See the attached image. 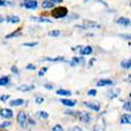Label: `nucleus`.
Segmentation results:
<instances>
[{
	"instance_id": "nucleus-1",
	"label": "nucleus",
	"mask_w": 131,
	"mask_h": 131,
	"mask_svg": "<svg viewBox=\"0 0 131 131\" xmlns=\"http://www.w3.org/2000/svg\"><path fill=\"white\" fill-rule=\"evenodd\" d=\"M68 14V10L67 7H56L51 11V16L56 19H60V18H64Z\"/></svg>"
},
{
	"instance_id": "nucleus-2",
	"label": "nucleus",
	"mask_w": 131,
	"mask_h": 131,
	"mask_svg": "<svg viewBox=\"0 0 131 131\" xmlns=\"http://www.w3.org/2000/svg\"><path fill=\"white\" fill-rule=\"evenodd\" d=\"M78 117H79L80 122L81 123H85V124H88L91 121H92V116H91L88 112H78Z\"/></svg>"
},
{
	"instance_id": "nucleus-3",
	"label": "nucleus",
	"mask_w": 131,
	"mask_h": 131,
	"mask_svg": "<svg viewBox=\"0 0 131 131\" xmlns=\"http://www.w3.org/2000/svg\"><path fill=\"white\" fill-rule=\"evenodd\" d=\"M21 5H23V7L26 8V10H36L38 4L36 0H24Z\"/></svg>"
},
{
	"instance_id": "nucleus-4",
	"label": "nucleus",
	"mask_w": 131,
	"mask_h": 131,
	"mask_svg": "<svg viewBox=\"0 0 131 131\" xmlns=\"http://www.w3.org/2000/svg\"><path fill=\"white\" fill-rule=\"evenodd\" d=\"M26 121H28V114L25 113V112H19L17 116V122L19 123L20 125H23V126H25V124H26Z\"/></svg>"
},
{
	"instance_id": "nucleus-5",
	"label": "nucleus",
	"mask_w": 131,
	"mask_h": 131,
	"mask_svg": "<svg viewBox=\"0 0 131 131\" xmlns=\"http://www.w3.org/2000/svg\"><path fill=\"white\" fill-rule=\"evenodd\" d=\"M83 57H79V56H74L72 60H70V62H69V64H70V67H75V66L80 64V63H83Z\"/></svg>"
},
{
	"instance_id": "nucleus-6",
	"label": "nucleus",
	"mask_w": 131,
	"mask_h": 131,
	"mask_svg": "<svg viewBox=\"0 0 131 131\" xmlns=\"http://www.w3.org/2000/svg\"><path fill=\"white\" fill-rule=\"evenodd\" d=\"M112 85H113V81L110 80V79H101V80H99V81L97 82V86H99V87L112 86Z\"/></svg>"
},
{
	"instance_id": "nucleus-7",
	"label": "nucleus",
	"mask_w": 131,
	"mask_h": 131,
	"mask_svg": "<svg viewBox=\"0 0 131 131\" xmlns=\"http://www.w3.org/2000/svg\"><path fill=\"white\" fill-rule=\"evenodd\" d=\"M1 117L6 118V119H10V118L13 117V112L10 108H3L1 110Z\"/></svg>"
},
{
	"instance_id": "nucleus-8",
	"label": "nucleus",
	"mask_w": 131,
	"mask_h": 131,
	"mask_svg": "<svg viewBox=\"0 0 131 131\" xmlns=\"http://www.w3.org/2000/svg\"><path fill=\"white\" fill-rule=\"evenodd\" d=\"M83 105H85L86 107H88V108H91V110H93V111H99L100 110V105L98 103H87V101H85Z\"/></svg>"
},
{
	"instance_id": "nucleus-9",
	"label": "nucleus",
	"mask_w": 131,
	"mask_h": 131,
	"mask_svg": "<svg viewBox=\"0 0 131 131\" xmlns=\"http://www.w3.org/2000/svg\"><path fill=\"white\" fill-rule=\"evenodd\" d=\"M61 104L64 105V106H68V107H73L76 105V101L75 100H69V99H61Z\"/></svg>"
},
{
	"instance_id": "nucleus-10",
	"label": "nucleus",
	"mask_w": 131,
	"mask_h": 131,
	"mask_svg": "<svg viewBox=\"0 0 131 131\" xmlns=\"http://www.w3.org/2000/svg\"><path fill=\"white\" fill-rule=\"evenodd\" d=\"M121 123L122 124H130L131 123V116L130 113H125L122 116L121 118Z\"/></svg>"
},
{
	"instance_id": "nucleus-11",
	"label": "nucleus",
	"mask_w": 131,
	"mask_h": 131,
	"mask_svg": "<svg viewBox=\"0 0 131 131\" xmlns=\"http://www.w3.org/2000/svg\"><path fill=\"white\" fill-rule=\"evenodd\" d=\"M17 90L18 91H21V92H29V91L35 90V86H34V85H23V86L18 87Z\"/></svg>"
},
{
	"instance_id": "nucleus-12",
	"label": "nucleus",
	"mask_w": 131,
	"mask_h": 131,
	"mask_svg": "<svg viewBox=\"0 0 131 131\" xmlns=\"http://www.w3.org/2000/svg\"><path fill=\"white\" fill-rule=\"evenodd\" d=\"M119 93H121V90L116 88V90H112L110 92H107V97L110 98V99H113V98H117L119 95Z\"/></svg>"
},
{
	"instance_id": "nucleus-13",
	"label": "nucleus",
	"mask_w": 131,
	"mask_h": 131,
	"mask_svg": "<svg viewBox=\"0 0 131 131\" xmlns=\"http://www.w3.org/2000/svg\"><path fill=\"white\" fill-rule=\"evenodd\" d=\"M92 51H93V49H92V47H85V48L80 49V55H91L92 54Z\"/></svg>"
},
{
	"instance_id": "nucleus-14",
	"label": "nucleus",
	"mask_w": 131,
	"mask_h": 131,
	"mask_svg": "<svg viewBox=\"0 0 131 131\" xmlns=\"http://www.w3.org/2000/svg\"><path fill=\"white\" fill-rule=\"evenodd\" d=\"M117 23L121 25H124V26H129V25H130V19H129V18L122 17V18H118L117 19Z\"/></svg>"
},
{
	"instance_id": "nucleus-15",
	"label": "nucleus",
	"mask_w": 131,
	"mask_h": 131,
	"mask_svg": "<svg viewBox=\"0 0 131 131\" xmlns=\"http://www.w3.org/2000/svg\"><path fill=\"white\" fill-rule=\"evenodd\" d=\"M56 94L60 97H69V95H72V92L68 90H57Z\"/></svg>"
},
{
	"instance_id": "nucleus-16",
	"label": "nucleus",
	"mask_w": 131,
	"mask_h": 131,
	"mask_svg": "<svg viewBox=\"0 0 131 131\" xmlns=\"http://www.w3.org/2000/svg\"><path fill=\"white\" fill-rule=\"evenodd\" d=\"M31 20L34 21H38V23H51V19H48V18H39V17H31L30 18Z\"/></svg>"
},
{
	"instance_id": "nucleus-17",
	"label": "nucleus",
	"mask_w": 131,
	"mask_h": 131,
	"mask_svg": "<svg viewBox=\"0 0 131 131\" xmlns=\"http://www.w3.org/2000/svg\"><path fill=\"white\" fill-rule=\"evenodd\" d=\"M85 25L88 26V28H92V29H100L101 28L99 24L94 23V21H90V20H85Z\"/></svg>"
},
{
	"instance_id": "nucleus-18",
	"label": "nucleus",
	"mask_w": 131,
	"mask_h": 131,
	"mask_svg": "<svg viewBox=\"0 0 131 131\" xmlns=\"http://www.w3.org/2000/svg\"><path fill=\"white\" fill-rule=\"evenodd\" d=\"M24 104V100L23 99H13L10 101V105L11 106H20Z\"/></svg>"
},
{
	"instance_id": "nucleus-19",
	"label": "nucleus",
	"mask_w": 131,
	"mask_h": 131,
	"mask_svg": "<svg viewBox=\"0 0 131 131\" xmlns=\"http://www.w3.org/2000/svg\"><path fill=\"white\" fill-rule=\"evenodd\" d=\"M43 61H50V62H59V61H64V57H45L43 59Z\"/></svg>"
},
{
	"instance_id": "nucleus-20",
	"label": "nucleus",
	"mask_w": 131,
	"mask_h": 131,
	"mask_svg": "<svg viewBox=\"0 0 131 131\" xmlns=\"http://www.w3.org/2000/svg\"><path fill=\"white\" fill-rule=\"evenodd\" d=\"M121 66H122V68H124V69H130V67H131V61H130V59L123 60V61H122V63H121Z\"/></svg>"
},
{
	"instance_id": "nucleus-21",
	"label": "nucleus",
	"mask_w": 131,
	"mask_h": 131,
	"mask_svg": "<svg viewBox=\"0 0 131 131\" xmlns=\"http://www.w3.org/2000/svg\"><path fill=\"white\" fill-rule=\"evenodd\" d=\"M54 5H55V4L50 3L49 0H45V1L42 3V7H43V8H47V10H48V8H54Z\"/></svg>"
},
{
	"instance_id": "nucleus-22",
	"label": "nucleus",
	"mask_w": 131,
	"mask_h": 131,
	"mask_svg": "<svg viewBox=\"0 0 131 131\" xmlns=\"http://www.w3.org/2000/svg\"><path fill=\"white\" fill-rule=\"evenodd\" d=\"M8 83H10V78H8V76L0 78V86H7Z\"/></svg>"
},
{
	"instance_id": "nucleus-23",
	"label": "nucleus",
	"mask_w": 131,
	"mask_h": 131,
	"mask_svg": "<svg viewBox=\"0 0 131 131\" xmlns=\"http://www.w3.org/2000/svg\"><path fill=\"white\" fill-rule=\"evenodd\" d=\"M20 36H21V31H20V30H17V31H14V32H12V34L7 35L6 38H7V39H10V38H13V37H20Z\"/></svg>"
},
{
	"instance_id": "nucleus-24",
	"label": "nucleus",
	"mask_w": 131,
	"mask_h": 131,
	"mask_svg": "<svg viewBox=\"0 0 131 131\" xmlns=\"http://www.w3.org/2000/svg\"><path fill=\"white\" fill-rule=\"evenodd\" d=\"M6 21H8V23H19V21H20V18L17 17V16H13V17H7Z\"/></svg>"
},
{
	"instance_id": "nucleus-25",
	"label": "nucleus",
	"mask_w": 131,
	"mask_h": 131,
	"mask_svg": "<svg viewBox=\"0 0 131 131\" xmlns=\"http://www.w3.org/2000/svg\"><path fill=\"white\" fill-rule=\"evenodd\" d=\"M37 116H38V118H41V119H47V118L49 117V114L47 113L45 111H38Z\"/></svg>"
},
{
	"instance_id": "nucleus-26",
	"label": "nucleus",
	"mask_w": 131,
	"mask_h": 131,
	"mask_svg": "<svg viewBox=\"0 0 131 131\" xmlns=\"http://www.w3.org/2000/svg\"><path fill=\"white\" fill-rule=\"evenodd\" d=\"M48 35L50 37H59L60 35H61V31H60V30H52V31H50Z\"/></svg>"
},
{
	"instance_id": "nucleus-27",
	"label": "nucleus",
	"mask_w": 131,
	"mask_h": 131,
	"mask_svg": "<svg viewBox=\"0 0 131 131\" xmlns=\"http://www.w3.org/2000/svg\"><path fill=\"white\" fill-rule=\"evenodd\" d=\"M93 131H105V125H95L94 126V129H93Z\"/></svg>"
},
{
	"instance_id": "nucleus-28",
	"label": "nucleus",
	"mask_w": 131,
	"mask_h": 131,
	"mask_svg": "<svg viewBox=\"0 0 131 131\" xmlns=\"http://www.w3.org/2000/svg\"><path fill=\"white\" fill-rule=\"evenodd\" d=\"M130 101H125L124 103V105H123V107H124V110H126L128 112H130V110H131V105H130Z\"/></svg>"
},
{
	"instance_id": "nucleus-29",
	"label": "nucleus",
	"mask_w": 131,
	"mask_h": 131,
	"mask_svg": "<svg viewBox=\"0 0 131 131\" xmlns=\"http://www.w3.org/2000/svg\"><path fill=\"white\" fill-rule=\"evenodd\" d=\"M51 131H63V128H62V125H60V124H56L54 128L51 129Z\"/></svg>"
},
{
	"instance_id": "nucleus-30",
	"label": "nucleus",
	"mask_w": 131,
	"mask_h": 131,
	"mask_svg": "<svg viewBox=\"0 0 131 131\" xmlns=\"http://www.w3.org/2000/svg\"><path fill=\"white\" fill-rule=\"evenodd\" d=\"M38 43L37 42H32V43H24V47H30V48H32V47H36V45H37Z\"/></svg>"
},
{
	"instance_id": "nucleus-31",
	"label": "nucleus",
	"mask_w": 131,
	"mask_h": 131,
	"mask_svg": "<svg viewBox=\"0 0 131 131\" xmlns=\"http://www.w3.org/2000/svg\"><path fill=\"white\" fill-rule=\"evenodd\" d=\"M47 70H48V68H47V67H44V68H42L41 70H39V73H38V76H43L45 74V72H47Z\"/></svg>"
},
{
	"instance_id": "nucleus-32",
	"label": "nucleus",
	"mask_w": 131,
	"mask_h": 131,
	"mask_svg": "<svg viewBox=\"0 0 131 131\" xmlns=\"http://www.w3.org/2000/svg\"><path fill=\"white\" fill-rule=\"evenodd\" d=\"M35 101L37 104H42L43 101H44V98L43 97H36V99H35Z\"/></svg>"
},
{
	"instance_id": "nucleus-33",
	"label": "nucleus",
	"mask_w": 131,
	"mask_h": 131,
	"mask_svg": "<svg viewBox=\"0 0 131 131\" xmlns=\"http://www.w3.org/2000/svg\"><path fill=\"white\" fill-rule=\"evenodd\" d=\"M10 125H11L10 122H5V123H3V124H0V128L5 129V128H7V126H10Z\"/></svg>"
},
{
	"instance_id": "nucleus-34",
	"label": "nucleus",
	"mask_w": 131,
	"mask_h": 131,
	"mask_svg": "<svg viewBox=\"0 0 131 131\" xmlns=\"http://www.w3.org/2000/svg\"><path fill=\"white\" fill-rule=\"evenodd\" d=\"M7 5H11V3H8L6 0H0V6H7Z\"/></svg>"
},
{
	"instance_id": "nucleus-35",
	"label": "nucleus",
	"mask_w": 131,
	"mask_h": 131,
	"mask_svg": "<svg viewBox=\"0 0 131 131\" xmlns=\"http://www.w3.org/2000/svg\"><path fill=\"white\" fill-rule=\"evenodd\" d=\"M87 94H88V95H91V97H94V95L97 94V91H95V90H90Z\"/></svg>"
},
{
	"instance_id": "nucleus-36",
	"label": "nucleus",
	"mask_w": 131,
	"mask_h": 131,
	"mask_svg": "<svg viewBox=\"0 0 131 131\" xmlns=\"http://www.w3.org/2000/svg\"><path fill=\"white\" fill-rule=\"evenodd\" d=\"M64 113L66 114H70V116H78V112H74V111H70V110L66 111Z\"/></svg>"
},
{
	"instance_id": "nucleus-37",
	"label": "nucleus",
	"mask_w": 131,
	"mask_h": 131,
	"mask_svg": "<svg viewBox=\"0 0 131 131\" xmlns=\"http://www.w3.org/2000/svg\"><path fill=\"white\" fill-rule=\"evenodd\" d=\"M44 88H47V90H52V88H54V85H50V83H45V85H44Z\"/></svg>"
},
{
	"instance_id": "nucleus-38",
	"label": "nucleus",
	"mask_w": 131,
	"mask_h": 131,
	"mask_svg": "<svg viewBox=\"0 0 131 131\" xmlns=\"http://www.w3.org/2000/svg\"><path fill=\"white\" fill-rule=\"evenodd\" d=\"M26 69H29V70H34V69H36V66H34V64H28L26 66Z\"/></svg>"
},
{
	"instance_id": "nucleus-39",
	"label": "nucleus",
	"mask_w": 131,
	"mask_h": 131,
	"mask_svg": "<svg viewBox=\"0 0 131 131\" xmlns=\"http://www.w3.org/2000/svg\"><path fill=\"white\" fill-rule=\"evenodd\" d=\"M69 131H82V129L80 128V126H74L72 130H69Z\"/></svg>"
},
{
	"instance_id": "nucleus-40",
	"label": "nucleus",
	"mask_w": 131,
	"mask_h": 131,
	"mask_svg": "<svg viewBox=\"0 0 131 131\" xmlns=\"http://www.w3.org/2000/svg\"><path fill=\"white\" fill-rule=\"evenodd\" d=\"M8 98H10V95H7V94H6V95H1V97H0V99L3 100V101H5V100H7Z\"/></svg>"
},
{
	"instance_id": "nucleus-41",
	"label": "nucleus",
	"mask_w": 131,
	"mask_h": 131,
	"mask_svg": "<svg viewBox=\"0 0 131 131\" xmlns=\"http://www.w3.org/2000/svg\"><path fill=\"white\" fill-rule=\"evenodd\" d=\"M11 70H12L13 73H16V74H18V69H17V67H16V66H13V67L11 68Z\"/></svg>"
},
{
	"instance_id": "nucleus-42",
	"label": "nucleus",
	"mask_w": 131,
	"mask_h": 131,
	"mask_svg": "<svg viewBox=\"0 0 131 131\" xmlns=\"http://www.w3.org/2000/svg\"><path fill=\"white\" fill-rule=\"evenodd\" d=\"M50 3L52 4H59V3H62V0H49Z\"/></svg>"
},
{
	"instance_id": "nucleus-43",
	"label": "nucleus",
	"mask_w": 131,
	"mask_h": 131,
	"mask_svg": "<svg viewBox=\"0 0 131 131\" xmlns=\"http://www.w3.org/2000/svg\"><path fill=\"white\" fill-rule=\"evenodd\" d=\"M29 122H30V124H31V125H35V124H36V122H35L34 119H30Z\"/></svg>"
},
{
	"instance_id": "nucleus-44",
	"label": "nucleus",
	"mask_w": 131,
	"mask_h": 131,
	"mask_svg": "<svg viewBox=\"0 0 131 131\" xmlns=\"http://www.w3.org/2000/svg\"><path fill=\"white\" fill-rule=\"evenodd\" d=\"M3 21H4V18L1 17V16H0V23H3Z\"/></svg>"
},
{
	"instance_id": "nucleus-45",
	"label": "nucleus",
	"mask_w": 131,
	"mask_h": 131,
	"mask_svg": "<svg viewBox=\"0 0 131 131\" xmlns=\"http://www.w3.org/2000/svg\"><path fill=\"white\" fill-rule=\"evenodd\" d=\"M87 1H90V0H87Z\"/></svg>"
}]
</instances>
